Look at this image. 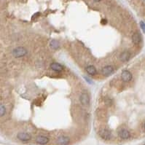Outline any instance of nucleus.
Here are the masks:
<instances>
[{"instance_id":"nucleus-1","label":"nucleus","mask_w":145,"mask_h":145,"mask_svg":"<svg viewBox=\"0 0 145 145\" xmlns=\"http://www.w3.org/2000/svg\"><path fill=\"white\" fill-rule=\"evenodd\" d=\"M27 53L28 51L23 47H17L13 50V55L16 58L23 57L26 55H27Z\"/></svg>"},{"instance_id":"nucleus-2","label":"nucleus","mask_w":145,"mask_h":145,"mask_svg":"<svg viewBox=\"0 0 145 145\" xmlns=\"http://www.w3.org/2000/svg\"><path fill=\"white\" fill-rule=\"evenodd\" d=\"M99 135L101 139L104 140H110L112 139V132L106 128H102L99 131Z\"/></svg>"},{"instance_id":"nucleus-3","label":"nucleus","mask_w":145,"mask_h":145,"mask_svg":"<svg viewBox=\"0 0 145 145\" xmlns=\"http://www.w3.org/2000/svg\"><path fill=\"white\" fill-rule=\"evenodd\" d=\"M121 78H122L123 81H124L125 82H130V80H132L133 76H132V74L130 73L129 71L124 70L122 71Z\"/></svg>"},{"instance_id":"nucleus-4","label":"nucleus","mask_w":145,"mask_h":145,"mask_svg":"<svg viewBox=\"0 0 145 145\" xmlns=\"http://www.w3.org/2000/svg\"><path fill=\"white\" fill-rule=\"evenodd\" d=\"M80 102L82 105L88 106L90 104V96L86 93H82L80 95Z\"/></svg>"},{"instance_id":"nucleus-5","label":"nucleus","mask_w":145,"mask_h":145,"mask_svg":"<svg viewBox=\"0 0 145 145\" xmlns=\"http://www.w3.org/2000/svg\"><path fill=\"white\" fill-rule=\"evenodd\" d=\"M70 142V139L68 136H61L57 139V144L58 145H68Z\"/></svg>"},{"instance_id":"nucleus-6","label":"nucleus","mask_w":145,"mask_h":145,"mask_svg":"<svg viewBox=\"0 0 145 145\" xmlns=\"http://www.w3.org/2000/svg\"><path fill=\"white\" fill-rule=\"evenodd\" d=\"M17 137L19 140L22 141H28L31 140V136L28 133H25V132H20L18 133Z\"/></svg>"},{"instance_id":"nucleus-7","label":"nucleus","mask_w":145,"mask_h":145,"mask_svg":"<svg viewBox=\"0 0 145 145\" xmlns=\"http://www.w3.org/2000/svg\"><path fill=\"white\" fill-rule=\"evenodd\" d=\"M113 72H114V67L112 66H106L101 69V73L104 76H110Z\"/></svg>"},{"instance_id":"nucleus-8","label":"nucleus","mask_w":145,"mask_h":145,"mask_svg":"<svg viewBox=\"0 0 145 145\" xmlns=\"http://www.w3.org/2000/svg\"><path fill=\"white\" fill-rule=\"evenodd\" d=\"M36 142L37 144H39L45 145L49 142V139L47 136H38L36 138Z\"/></svg>"},{"instance_id":"nucleus-9","label":"nucleus","mask_w":145,"mask_h":145,"mask_svg":"<svg viewBox=\"0 0 145 145\" xmlns=\"http://www.w3.org/2000/svg\"><path fill=\"white\" fill-rule=\"evenodd\" d=\"M50 69L55 72H61V71H63L64 67H63V66L61 65L60 64L53 62V63L50 64Z\"/></svg>"},{"instance_id":"nucleus-10","label":"nucleus","mask_w":145,"mask_h":145,"mask_svg":"<svg viewBox=\"0 0 145 145\" xmlns=\"http://www.w3.org/2000/svg\"><path fill=\"white\" fill-rule=\"evenodd\" d=\"M132 42L134 45H139L141 42V36L139 32H135L132 35Z\"/></svg>"},{"instance_id":"nucleus-11","label":"nucleus","mask_w":145,"mask_h":145,"mask_svg":"<svg viewBox=\"0 0 145 145\" xmlns=\"http://www.w3.org/2000/svg\"><path fill=\"white\" fill-rule=\"evenodd\" d=\"M118 135L123 139H128L130 137V132L126 129H121L118 132Z\"/></svg>"},{"instance_id":"nucleus-12","label":"nucleus","mask_w":145,"mask_h":145,"mask_svg":"<svg viewBox=\"0 0 145 145\" xmlns=\"http://www.w3.org/2000/svg\"><path fill=\"white\" fill-rule=\"evenodd\" d=\"M130 58V53L128 51L123 52L120 55V59L122 62H127L128 61Z\"/></svg>"},{"instance_id":"nucleus-13","label":"nucleus","mask_w":145,"mask_h":145,"mask_svg":"<svg viewBox=\"0 0 145 145\" xmlns=\"http://www.w3.org/2000/svg\"><path fill=\"white\" fill-rule=\"evenodd\" d=\"M85 71H86V72L88 75H91V76H94V75L97 74V70H96V69H95V67L94 66H88L85 68Z\"/></svg>"},{"instance_id":"nucleus-14","label":"nucleus","mask_w":145,"mask_h":145,"mask_svg":"<svg viewBox=\"0 0 145 145\" xmlns=\"http://www.w3.org/2000/svg\"><path fill=\"white\" fill-rule=\"evenodd\" d=\"M50 45L52 49H53V50H57V49H58V48H59L60 44H59V42H58V40H52L51 41H50Z\"/></svg>"},{"instance_id":"nucleus-15","label":"nucleus","mask_w":145,"mask_h":145,"mask_svg":"<svg viewBox=\"0 0 145 145\" xmlns=\"http://www.w3.org/2000/svg\"><path fill=\"white\" fill-rule=\"evenodd\" d=\"M6 114V108L3 104H0V117H2Z\"/></svg>"},{"instance_id":"nucleus-16","label":"nucleus","mask_w":145,"mask_h":145,"mask_svg":"<svg viewBox=\"0 0 145 145\" xmlns=\"http://www.w3.org/2000/svg\"><path fill=\"white\" fill-rule=\"evenodd\" d=\"M112 103H113V101L111 99H110V98L106 99L105 100V104L107 106H111L112 104Z\"/></svg>"},{"instance_id":"nucleus-17","label":"nucleus","mask_w":145,"mask_h":145,"mask_svg":"<svg viewBox=\"0 0 145 145\" xmlns=\"http://www.w3.org/2000/svg\"><path fill=\"white\" fill-rule=\"evenodd\" d=\"M140 27L141 30L143 31V32L145 34V23L143 21H141L140 22Z\"/></svg>"},{"instance_id":"nucleus-18","label":"nucleus","mask_w":145,"mask_h":145,"mask_svg":"<svg viewBox=\"0 0 145 145\" xmlns=\"http://www.w3.org/2000/svg\"><path fill=\"white\" fill-rule=\"evenodd\" d=\"M101 23V24H102V25H106V24L107 23V20H106V19H102Z\"/></svg>"},{"instance_id":"nucleus-19","label":"nucleus","mask_w":145,"mask_h":145,"mask_svg":"<svg viewBox=\"0 0 145 145\" xmlns=\"http://www.w3.org/2000/svg\"><path fill=\"white\" fill-rule=\"evenodd\" d=\"M94 2H100L101 0H93Z\"/></svg>"},{"instance_id":"nucleus-20","label":"nucleus","mask_w":145,"mask_h":145,"mask_svg":"<svg viewBox=\"0 0 145 145\" xmlns=\"http://www.w3.org/2000/svg\"><path fill=\"white\" fill-rule=\"evenodd\" d=\"M144 129H145V123L144 124Z\"/></svg>"},{"instance_id":"nucleus-21","label":"nucleus","mask_w":145,"mask_h":145,"mask_svg":"<svg viewBox=\"0 0 145 145\" xmlns=\"http://www.w3.org/2000/svg\"><path fill=\"white\" fill-rule=\"evenodd\" d=\"M144 145H145V144H144Z\"/></svg>"}]
</instances>
